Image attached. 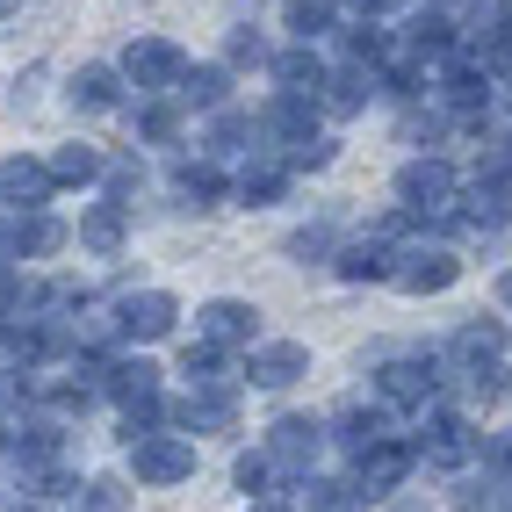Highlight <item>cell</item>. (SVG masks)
I'll use <instances>...</instances> for the list:
<instances>
[{"mask_svg":"<svg viewBox=\"0 0 512 512\" xmlns=\"http://www.w3.org/2000/svg\"><path fill=\"white\" fill-rule=\"evenodd\" d=\"M58 181H51V159H0V202H15V210H37L51 202Z\"/></svg>","mask_w":512,"mask_h":512,"instance_id":"cell-12","label":"cell"},{"mask_svg":"<svg viewBox=\"0 0 512 512\" xmlns=\"http://www.w3.org/2000/svg\"><path fill=\"white\" fill-rule=\"evenodd\" d=\"M174 130H181V109H174V101H166V94H145V101H138V138L166 145V138H174Z\"/></svg>","mask_w":512,"mask_h":512,"instance_id":"cell-30","label":"cell"},{"mask_svg":"<svg viewBox=\"0 0 512 512\" xmlns=\"http://www.w3.org/2000/svg\"><path fill=\"white\" fill-rule=\"evenodd\" d=\"M267 44H260V29H231V65H260Z\"/></svg>","mask_w":512,"mask_h":512,"instance_id":"cell-38","label":"cell"},{"mask_svg":"<svg viewBox=\"0 0 512 512\" xmlns=\"http://www.w3.org/2000/svg\"><path fill=\"white\" fill-rule=\"evenodd\" d=\"M231 476H238V491H253V498H260L267 484H275V455H238Z\"/></svg>","mask_w":512,"mask_h":512,"instance_id":"cell-34","label":"cell"},{"mask_svg":"<svg viewBox=\"0 0 512 512\" xmlns=\"http://www.w3.org/2000/svg\"><path fill=\"white\" fill-rule=\"evenodd\" d=\"M116 101H123V65H80V73H73V109L109 116Z\"/></svg>","mask_w":512,"mask_h":512,"instance_id":"cell-21","label":"cell"},{"mask_svg":"<svg viewBox=\"0 0 512 512\" xmlns=\"http://www.w3.org/2000/svg\"><path fill=\"white\" fill-rule=\"evenodd\" d=\"M260 130H267L275 145H303V138H318V94H289V87H282L275 101H267Z\"/></svg>","mask_w":512,"mask_h":512,"instance_id":"cell-10","label":"cell"},{"mask_svg":"<svg viewBox=\"0 0 512 512\" xmlns=\"http://www.w3.org/2000/svg\"><path fill=\"white\" fill-rule=\"evenodd\" d=\"M404 44H412V51H419L426 65H440V58H448V51L462 44V29H455L448 15H433V8H419V15H412V29H404Z\"/></svg>","mask_w":512,"mask_h":512,"instance_id":"cell-23","label":"cell"},{"mask_svg":"<svg viewBox=\"0 0 512 512\" xmlns=\"http://www.w3.org/2000/svg\"><path fill=\"white\" fill-rule=\"evenodd\" d=\"M181 195L188 202H217L224 195V174H217L210 159H195V166H181Z\"/></svg>","mask_w":512,"mask_h":512,"instance_id":"cell-32","label":"cell"},{"mask_svg":"<svg viewBox=\"0 0 512 512\" xmlns=\"http://www.w3.org/2000/svg\"><path fill=\"white\" fill-rule=\"evenodd\" d=\"M361 469H354V498H390L404 476H412V448H404V440L390 433L383 448H368V455H354Z\"/></svg>","mask_w":512,"mask_h":512,"instance_id":"cell-7","label":"cell"},{"mask_svg":"<svg viewBox=\"0 0 512 512\" xmlns=\"http://www.w3.org/2000/svg\"><path fill=\"white\" fill-rule=\"evenodd\" d=\"M390 246H383V238H361V246H347V253H339V275H347V282H390Z\"/></svg>","mask_w":512,"mask_h":512,"instance_id":"cell-28","label":"cell"},{"mask_svg":"<svg viewBox=\"0 0 512 512\" xmlns=\"http://www.w3.org/2000/svg\"><path fill=\"white\" fill-rule=\"evenodd\" d=\"M397 202L404 210H440V202H455V166L440 152H419L397 166Z\"/></svg>","mask_w":512,"mask_h":512,"instance_id":"cell-4","label":"cell"},{"mask_svg":"<svg viewBox=\"0 0 512 512\" xmlns=\"http://www.w3.org/2000/svg\"><path fill=\"white\" fill-rule=\"evenodd\" d=\"M0 238H8V253H15V260H51V253L65 246V224L37 202V210H15L8 224H0Z\"/></svg>","mask_w":512,"mask_h":512,"instance_id":"cell-8","label":"cell"},{"mask_svg":"<svg viewBox=\"0 0 512 512\" xmlns=\"http://www.w3.org/2000/svg\"><path fill=\"white\" fill-rule=\"evenodd\" d=\"M491 462H498V469H512V433H498V440H491Z\"/></svg>","mask_w":512,"mask_h":512,"instance_id":"cell-39","label":"cell"},{"mask_svg":"<svg viewBox=\"0 0 512 512\" xmlns=\"http://www.w3.org/2000/svg\"><path fill=\"white\" fill-rule=\"evenodd\" d=\"M87 512H130V491L116 484V476H94V484H87Z\"/></svg>","mask_w":512,"mask_h":512,"instance_id":"cell-35","label":"cell"},{"mask_svg":"<svg viewBox=\"0 0 512 512\" xmlns=\"http://www.w3.org/2000/svg\"><path fill=\"white\" fill-rule=\"evenodd\" d=\"M181 325V303L166 296V289H138V296H123V332L130 339H166Z\"/></svg>","mask_w":512,"mask_h":512,"instance_id":"cell-13","label":"cell"},{"mask_svg":"<svg viewBox=\"0 0 512 512\" xmlns=\"http://www.w3.org/2000/svg\"><path fill=\"white\" fill-rule=\"evenodd\" d=\"M498 347H505V325L498 318H462V332H455V361L462 368H476V361H498Z\"/></svg>","mask_w":512,"mask_h":512,"instance_id":"cell-25","label":"cell"},{"mask_svg":"<svg viewBox=\"0 0 512 512\" xmlns=\"http://www.w3.org/2000/svg\"><path fill=\"white\" fill-rule=\"evenodd\" d=\"M332 22H339V0H282V29L289 37H332Z\"/></svg>","mask_w":512,"mask_h":512,"instance_id":"cell-26","label":"cell"},{"mask_svg":"<svg viewBox=\"0 0 512 512\" xmlns=\"http://www.w3.org/2000/svg\"><path fill=\"white\" fill-rule=\"evenodd\" d=\"M383 404H412V412H426V404L440 397V368L426 354H404V361H383Z\"/></svg>","mask_w":512,"mask_h":512,"instance_id":"cell-6","label":"cell"},{"mask_svg":"<svg viewBox=\"0 0 512 512\" xmlns=\"http://www.w3.org/2000/svg\"><path fill=\"white\" fill-rule=\"evenodd\" d=\"M332 440H339L347 455L383 448V440H390V412H383V404H347V412L332 419Z\"/></svg>","mask_w":512,"mask_h":512,"instance_id":"cell-15","label":"cell"},{"mask_svg":"<svg viewBox=\"0 0 512 512\" xmlns=\"http://www.w3.org/2000/svg\"><path fill=\"white\" fill-rule=\"evenodd\" d=\"M101 174H109V159H101L94 145H58L51 152V181L58 188H94Z\"/></svg>","mask_w":512,"mask_h":512,"instance_id":"cell-24","label":"cell"},{"mask_svg":"<svg viewBox=\"0 0 512 512\" xmlns=\"http://www.w3.org/2000/svg\"><path fill=\"white\" fill-rule=\"evenodd\" d=\"M282 188H289V159H253L246 174L231 181V195H238V202H275Z\"/></svg>","mask_w":512,"mask_h":512,"instance_id":"cell-27","label":"cell"},{"mask_svg":"<svg viewBox=\"0 0 512 512\" xmlns=\"http://www.w3.org/2000/svg\"><path fill=\"white\" fill-rule=\"evenodd\" d=\"M455 202H462V224H469V231H505V224H512V188L491 181V174L476 181L469 195H455Z\"/></svg>","mask_w":512,"mask_h":512,"instance_id":"cell-18","label":"cell"},{"mask_svg":"<svg viewBox=\"0 0 512 512\" xmlns=\"http://www.w3.org/2000/svg\"><path fill=\"white\" fill-rule=\"evenodd\" d=\"M231 419H238L231 390H195V397L174 404V426H181V433H224Z\"/></svg>","mask_w":512,"mask_h":512,"instance_id":"cell-19","label":"cell"},{"mask_svg":"<svg viewBox=\"0 0 512 512\" xmlns=\"http://www.w3.org/2000/svg\"><path fill=\"white\" fill-rule=\"evenodd\" d=\"M325 433L332 426H318V419H275L267 426V455H275V469H303V462H318Z\"/></svg>","mask_w":512,"mask_h":512,"instance_id":"cell-14","label":"cell"},{"mask_svg":"<svg viewBox=\"0 0 512 512\" xmlns=\"http://www.w3.org/2000/svg\"><path fill=\"white\" fill-rule=\"evenodd\" d=\"M181 73H188L181 44H166V37H130V51H123V80L138 87V94H166V87H181Z\"/></svg>","mask_w":512,"mask_h":512,"instance_id":"cell-3","label":"cell"},{"mask_svg":"<svg viewBox=\"0 0 512 512\" xmlns=\"http://www.w3.org/2000/svg\"><path fill=\"white\" fill-rule=\"evenodd\" d=\"M455 505H462V512H498L505 498H498V484H491V476H484V484H476V476H462V491H455Z\"/></svg>","mask_w":512,"mask_h":512,"instance_id":"cell-36","label":"cell"},{"mask_svg":"<svg viewBox=\"0 0 512 512\" xmlns=\"http://www.w3.org/2000/svg\"><path fill=\"white\" fill-rule=\"evenodd\" d=\"M80 246L87 253H123V202H101L80 217Z\"/></svg>","mask_w":512,"mask_h":512,"instance_id":"cell-29","label":"cell"},{"mask_svg":"<svg viewBox=\"0 0 512 512\" xmlns=\"http://www.w3.org/2000/svg\"><path fill=\"white\" fill-rule=\"evenodd\" d=\"M224 94H231V65H188L181 73V109H202V116H217L224 109Z\"/></svg>","mask_w":512,"mask_h":512,"instance_id":"cell-22","label":"cell"},{"mask_svg":"<svg viewBox=\"0 0 512 512\" xmlns=\"http://www.w3.org/2000/svg\"><path fill=\"white\" fill-rule=\"evenodd\" d=\"M181 375H188L195 390H238L231 347H217V339H188V354H181Z\"/></svg>","mask_w":512,"mask_h":512,"instance_id":"cell-16","label":"cell"},{"mask_svg":"<svg viewBox=\"0 0 512 512\" xmlns=\"http://www.w3.org/2000/svg\"><path fill=\"white\" fill-rule=\"evenodd\" d=\"M455 275H462V260L448 246H397V260H390V282L404 296H440V289H455Z\"/></svg>","mask_w":512,"mask_h":512,"instance_id":"cell-2","label":"cell"},{"mask_svg":"<svg viewBox=\"0 0 512 512\" xmlns=\"http://www.w3.org/2000/svg\"><path fill=\"white\" fill-rule=\"evenodd\" d=\"M130 476H138V484H188L195 476V433H138L130 440Z\"/></svg>","mask_w":512,"mask_h":512,"instance_id":"cell-1","label":"cell"},{"mask_svg":"<svg viewBox=\"0 0 512 512\" xmlns=\"http://www.w3.org/2000/svg\"><path fill=\"white\" fill-rule=\"evenodd\" d=\"M505 383H512V375H505L498 361H476V368H469V397H484V404L505 397Z\"/></svg>","mask_w":512,"mask_h":512,"instance_id":"cell-37","label":"cell"},{"mask_svg":"<svg viewBox=\"0 0 512 512\" xmlns=\"http://www.w3.org/2000/svg\"><path fill=\"white\" fill-rule=\"evenodd\" d=\"M419 455L433 469H462L469 462V426L455 412H440V404H426V433H419Z\"/></svg>","mask_w":512,"mask_h":512,"instance_id":"cell-11","label":"cell"},{"mask_svg":"<svg viewBox=\"0 0 512 512\" xmlns=\"http://www.w3.org/2000/svg\"><path fill=\"white\" fill-rule=\"evenodd\" d=\"M462 44H476V51L512 44V0H469V15H462Z\"/></svg>","mask_w":512,"mask_h":512,"instance_id":"cell-20","label":"cell"},{"mask_svg":"<svg viewBox=\"0 0 512 512\" xmlns=\"http://www.w3.org/2000/svg\"><path fill=\"white\" fill-rule=\"evenodd\" d=\"M303 375H311V347H296V339H267V347H253V361H246L253 390H296Z\"/></svg>","mask_w":512,"mask_h":512,"instance_id":"cell-5","label":"cell"},{"mask_svg":"<svg viewBox=\"0 0 512 512\" xmlns=\"http://www.w3.org/2000/svg\"><path fill=\"white\" fill-rule=\"evenodd\" d=\"M253 325H260V311L238 296H217L195 311V339H217V347H253Z\"/></svg>","mask_w":512,"mask_h":512,"instance_id":"cell-9","label":"cell"},{"mask_svg":"<svg viewBox=\"0 0 512 512\" xmlns=\"http://www.w3.org/2000/svg\"><path fill=\"white\" fill-rule=\"evenodd\" d=\"M267 65H275V87H289V94H325V58L303 44V37H296V44H282Z\"/></svg>","mask_w":512,"mask_h":512,"instance_id":"cell-17","label":"cell"},{"mask_svg":"<svg viewBox=\"0 0 512 512\" xmlns=\"http://www.w3.org/2000/svg\"><path fill=\"white\" fill-rule=\"evenodd\" d=\"M253 116H231V109H217V123H210V138H202V152H238V145H253Z\"/></svg>","mask_w":512,"mask_h":512,"instance_id":"cell-31","label":"cell"},{"mask_svg":"<svg viewBox=\"0 0 512 512\" xmlns=\"http://www.w3.org/2000/svg\"><path fill=\"white\" fill-rule=\"evenodd\" d=\"M332 138H303V145H282V159H289V174H318V166H332Z\"/></svg>","mask_w":512,"mask_h":512,"instance_id":"cell-33","label":"cell"}]
</instances>
